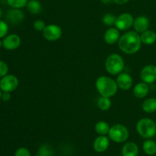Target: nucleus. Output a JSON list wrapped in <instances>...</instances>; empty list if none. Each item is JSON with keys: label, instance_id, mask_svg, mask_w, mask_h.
<instances>
[{"label": "nucleus", "instance_id": "nucleus-12", "mask_svg": "<svg viewBox=\"0 0 156 156\" xmlns=\"http://www.w3.org/2000/svg\"><path fill=\"white\" fill-rule=\"evenodd\" d=\"M110 145V139L107 136H98L93 142V148L98 153H103L108 150Z\"/></svg>", "mask_w": 156, "mask_h": 156}, {"label": "nucleus", "instance_id": "nucleus-5", "mask_svg": "<svg viewBox=\"0 0 156 156\" xmlns=\"http://www.w3.org/2000/svg\"><path fill=\"white\" fill-rule=\"evenodd\" d=\"M110 140L116 143H123L126 142L129 136L127 127L122 124H114L111 126L108 134Z\"/></svg>", "mask_w": 156, "mask_h": 156}, {"label": "nucleus", "instance_id": "nucleus-13", "mask_svg": "<svg viewBox=\"0 0 156 156\" xmlns=\"http://www.w3.org/2000/svg\"><path fill=\"white\" fill-rule=\"evenodd\" d=\"M149 19L145 15H140L134 18L133 27L135 32L142 34L147 31L149 28Z\"/></svg>", "mask_w": 156, "mask_h": 156}, {"label": "nucleus", "instance_id": "nucleus-20", "mask_svg": "<svg viewBox=\"0 0 156 156\" xmlns=\"http://www.w3.org/2000/svg\"><path fill=\"white\" fill-rule=\"evenodd\" d=\"M142 109L146 113H153L156 111L155 98H147L142 103Z\"/></svg>", "mask_w": 156, "mask_h": 156}, {"label": "nucleus", "instance_id": "nucleus-9", "mask_svg": "<svg viewBox=\"0 0 156 156\" xmlns=\"http://www.w3.org/2000/svg\"><path fill=\"white\" fill-rule=\"evenodd\" d=\"M140 75L143 82L147 84H153L156 81V65H146L142 68Z\"/></svg>", "mask_w": 156, "mask_h": 156}, {"label": "nucleus", "instance_id": "nucleus-33", "mask_svg": "<svg viewBox=\"0 0 156 156\" xmlns=\"http://www.w3.org/2000/svg\"><path fill=\"white\" fill-rule=\"evenodd\" d=\"M103 4L105 5H108V4H111V2H113V0H101Z\"/></svg>", "mask_w": 156, "mask_h": 156}, {"label": "nucleus", "instance_id": "nucleus-18", "mask_svg": "<svg viewBox=\"0 0 156 156\" xmlns=\"http://www.w3.org/2000/svg\"><path fill=\"white\" fill-rule=\"evenodd\" d=\"M142 43L146 45H152L156 42V32L148 29L140 35Z\"/></svg>", "mask_w": 156, "mask_h": 156}, {"label": "nucleus", "instance_id": "nucleus-34", "mask_svg": "<svg viewBox=\"0 0 156 156\" xmlns=\"http://www.w3.org/2000/svg\"><path fill=\"white\" fill-rule=\"evenodd\" d=\"M2 14H3L2 10V9H1V8H0V18H1L2 16Z\"/></svg>", "mask_w": 156, "mask_h": 156}, {"label": "nucleus", "instance_id": "nucleus-16", "mask_svg": "<svg viewBox=\"0 0 156 156\" xmlns=\"http://www.w3.org/2000/svg\"><path fill=\"white\" fill-rule=\"evenodd\" d=\"M139 146L133 142H126L122 147V155L123 156H138Z\"/></svg>", "mask_w": 156, "mask_h": 156}, {"label": "nucleus", "instance_id": "nucleus-7", "mask_svg": "<svg viewBox=\"0 0 156 156\" xmlns=\"http://www.w3.org/2000/svg\"><path fill=\"white\" fill-rule=\"evenodd\" d=\"M19 81L17 76L7 74L0 80V90L2 92H13L18 87Z\"/></svg>", "mask_w": 156, "mask_h": 156}, {"label": "nucleus", "instance_id": "nucleus-39", "mask_svg": "<svg viewBox=\"0 0 156 156\" xmlns=\"http://www.w3.org/2000/svg\"><path fill=\"white\" fill-rule=\"evenodd\" d=\"M155 142H156V141H155Z\"/></svg>", "mask_w": 156, "mask_h": 156}, {"label": "nucleus", "instance_id": "nucleus-28", "mask_svg": "<svg viewBox=\"0 0 156 156\" xmlns=\"http://www.w3.org/2000/svg\"><path fill=\"white\" fill-rule=\"evenodd\" d=\"M46 26L47 25H46L45 22H44L43 20H41V19H37L36 20V21H34V24H33V27L35 30L37 31V32H41L44 30Z\"/></svg>", "mask_w": 156, "mask_h": 156}, {"label": "nucleus", "instance_id": "nucleus-29", "mask_svg": "<svg viewBox=\"0 0 156 156\" xmlns=\"http://www.w3.org/2000/svg\"><path fill=\"white\" fill-rule=\"evenodd\" d=\"M15 156H31L30 151L27 148L21 147L18 148L15 153Z\"/></svg>", "mask_w": 156, "mask_h": 156}, {"label": "nucleus", "instance_id": "nucleus-8", "mask_svg": "<svg viewBox=\"0 0 156 156\" xmlns=\"http://www.w3.org/2000/svg\"><path fill=\"white\" fill-rule=\"evenodd\" d=\"M133 16L130 13L125 12V13L120 14L117 17L114 25L120 31H127L128 29L133 27Z\"/></svg>", "mask_w": 156, "mask_h": 156}, {"label": "nucleus", "instance_id": "nucleus-10", "mask_svg": "<svg viewBox=\"0 0 156 156\" xmlns=\"http://www.w3.org/2000/svg\"><path fill=\"white\" fill-rule=\"evenodd\" d=\"M118 88L121 89L122 90H129L132 88L133 84V80L130 74L126 72H122L119 75H117V80H116Z\"/></svg>", "mask_w": 156, "mask_h": 156}, {"label": "nucleus", "instance_id": "nucleus-14", "mask_svg": "<svg viewBox=\"0 0 156 156\" xmlns=\"http://www.w3.org/2000/svg\"><path fill=\"white\" fill-rule=\"evenodd\" d=\"M120 32V31L116 27L108 28L104 35V40H105V43L109 45H112V44L118 42L120 36H121Z\"/></svg>", "mask_w": 156, "mask_h": 156}, {"label": "nucleus", "instance_id": "nucleus-38", "mask_svg": "<svg viewBox=\"0 0 156 156\" xmlns=\"http://www.w3.org/2000/svg\"><path fill=\"white\" fill-rule=\"evenodd\" d=\"M117 156H123V155H117Z\"/></svg>", "mask_w": 156, "mask_h": 156}, {"label": "nucleus", "instance_id": "nucleus-1", "mask_svg": "<svg viewBox=\"0 0 156 156\" xmlns=\"http://www.w3.org/2000/svg\"><path fill=\"white\" fill-rule=\"evenodd\" d=\"M117 44L122 52L126 54H134L140 50L143 43L140 34L135 31H127L120 36Z\"/></svg>", "mask_w": 156, "mask_h": 156}, {"label": "nucleus", "instance_id": "nucleus-40", "mask_svg": "<svg viewBox=\"0 0 156 156\" xmlns=\"http://www.w3.org/2000/svg\"><path fill=\"white\" fill-rule=\"evenodd\" d=\"M155 156H156V155H155Z\"/></svg>", "mask_w": 156, "mask_h": 156}, {"label": "nucleus", "instance_id": "nucleus-24", "mask_svg": "<svg viewBox=\"0 0 156 156\" xmlns=\"http://www.w3.org/2000/svg\"><path fill=\"white\" fill-rule=\"evenodd\" d=\"M8 5L12 9H21L27 6L28 0H6Z\"/></svg>", "mask_w": 156, "mask_h": 156}, {"label": "nucleus", "instance_id": "nucleus-32", "mask_svg": "<svg viewBox=\"0 0 156 156\" xmlns=\"http://www.w3.org/2000/svg\"><path fill=\"white\" fill-rule=\"evenodd\" d=\"M129 0H113V2L117 5H124L127 3Z\"/></svg>", "mask_w": 156, "mask_h": 156}, {"label": "nucleus", "instance_id": "nucleus-26", "mask_svg": "<svg viewBox=\"0 0 156 156\" xmlns=\"http://www.w3.org/2000/svg\"><path fill=\"white\" fill-rule=\"evenodd\" d=\"M38 154L41 156H52L53 151L48 145H43L40 147Z\"/></svg>", "mask_w": 156, "mask_h": 156}, {"label": "nucleus", "instance_id": "nucleus-37", "mask_svg": "<svg viewBox=\"0 0 156 156\" xmlns=\"http://www.w3.org/2000/svg\"><path fill=\"white\" fill-rule=\"evenodd\" d=\"M34 156H41V154H35V155H34Z\"/></svg>", "mask_w": 156, "mask_h": 156}, {"label": "nucleus", "instance_id": "nucleus-11", "mask_svg": "<svg viewBox=\"0 0 156 156\" xmlns=\"http://www.w3.org/2000/svg\"><path fill=\"white\" fill-rule=\"evenodd\" d=\"M21 43V38L16 34H12L5 37L2 41V46L6 50H13L18 48Z\"/></svg>", "mask_w": 156, "mask_h": 156}, {"label": "nucleus", "instance_id": "nucleus-25", "mask_svg": "<svg viewBox=\"0 0 156 156\" xmlns=\"http://www.w3.org/2000/svg\"><path fill=\"white\" fill-rule=\"evenodd\" d=\"M116 19H117V16L111 13H107L105 14L103 16L102 21L105 24L108 26H112L115 24Z\"/></svg>", "mask_w": 156, "mask_h": 156}, {"label": "nucleus", "instance_id": "nucleus-17", "mask_svg": "<svg viewBox=\"0 0 156 156\" xmlns=\"http://www.w3.org/2000/svg\"><path fill=\"white\" fill-rule=\"evenodd\" d=\"M133 94L138 99H143L148 95L149 92V84L144 82H140L136 84L133 87Z\"/></svg>", "mask_w": 156, "mask_h": 156}, {"label": "nucleus", "instance_id": "nucleus-23", "mask_svg": "<svg viewBox=\"0 0 156 156\" xmlns=\"http://www.w3.org/2000/svg\"><path fill=\"white\" fill-rule=\"evenodd\" d=\"M98 107L101 111H108L111 107V98L105 97V96H101L98 99Z\"/></svg>", "mask_w": 156, "mask_h": 156}, {"label": "nucleus", "instance_id": "nucleus-31", "mask_svg": "<svg viewBox=\"0 0 156 156\" xmlns=\"http://www.w3.org/2000/svg\"><path fill=\"white\" fill-rule=\"evenodd\" d=\"M2 99L4 102H8L11 99V93L10 92H2Z\"/></svg>", "mask_w": 156, "mask_h": 156}, {"label": "nucleus", "instance_id": "nucleus-27", "mask_svg": "<svg viewBox=\"0 0 156 156\" xmlns=\"http://www.w3.org/2000/svg\"><path fill=\"white\" fill-rule=\"evenodd\" d=\"M9 32V25L7 23L4 21L0 20V38H5L7 36V34Z\"/></svg>", "mask_w": 156, "mask_h": 156}, {"label": "nucleus", "instance_id": "nucleus-3", "mask_svg": "<svg viewBox=\"0 0 156 156\" xmlns=\"http://www.w3.org/2000/svg\"><path fill=\"white\" fill-rule=\"evenodd\" d=\"M136 132L142 138L151 139L156 135V122L150 118H142L137 122Z\"/></svg>", "mask_w": 156, "mask_h": 156}, {"label": "nucleus", "instance_id": "nucleus-4", "mask_svg": "<svg viewBox=\"0 0 156 156\" xmlns=\"http://www.w3.org/2000/svg\"><path fill=\"white\" fill-rule=\"evenodd\" d=\"M125 62L123 57L119 54H111L105 61V69L111 75H119L123 72Z\"/></svg>", "mask_w": 156, "mask_h": 156}, {"label": "nucleus", "instance_id": "nucleus-35", "mask_svg": "<svg viewBox=\"0 0 156 156\" xmlns=\"http://www.w3.org/2000/svg\"><path fill=\"white\" fill-rule=\"evenodd\" d=\"M2 91L0 90V99H2Z\"/></svg>", "mask_w": 156, "mask_h": 156}, {"label": "nucleus", "instance_id": "nucleus-15", "mask_svg": "<svg viewBox=\"0 0 156 156\" xmlns=\"http://www.w3.org/2000/svg\"><path fill=\"white\" fill-rule=\"evenodd\" d=\"M6 19L12 24H20L24 19V14L21 9H12L7 12Z\"/></svg>", "mask_w": 156, "mask_h": 156}, {"label": "nucleus", "instance_id": "nucleus-30", "mask_svg": "<svg viewBox=\"0 0 156 156\" xmlns=\"http://www.w3.org/2000/svg\"><path fill=\"white\" fill-rule=\"evenodd\" d=\"M9 72V67L7 64L2 61H0V77H3L8 74Z\"/></svg>", "mask_w": 156, "mask_h": 156}, {"label": "nucleus", "instance_id": "nucleus-2", "mask_svg": "<svg viewBox=\"0 0 156 156\" xmlns=\"http://www.w3.org/2000/svg\"><path fill=\"white\" fill-rule=\"evenodd\" d=\"M95 87L101 96L113 97L118 90V86L115 80L108 76H101L95 81Z\"/></svg>", "mask_w": 156, "mask_h": 156}, {"label": "nucleus", "instance_id": "nucleus-6", "mask_svg": "<svg viewBox=\"0 0 156 156\" xmlns=\"http://www.w3.org/2000/svg\"><path fill=\"white\" fill-rule=\"evenodd\" d=\"M44 39L48 41H58L62 37V30L60 26L56 24H50L46 26L42 32Z\"/></svg>", "mask_w": 156, "mask_h": 156}, {"label": "nucleus", "instance_id": "nucleus-36", "mask_svg": "<svg viewBox=\"0 0 156 156\" xmlns=\"http://www.w3.org/2000/svg\"><path fill=\"white\" fill-rule=\"evenodd\" d=\"M2 41H1V40H0V48L2 47Z\"/></svg>", "mask_w": 156, "mask_h": 156}, {"label": "nucleus", "instance_id": "nucleus-22", "mask_svg": "<svg viewBox=\"0 0 156 156\" xmlns=\"http://www.w3.org/2000/svg\"><path fill=\"white\" fill-rule=\"evenodd\" d=\"M27 9L33 15H38L42 11V6L38 0H30L27 4Z\"/></svg>", "mask_w": 156, "mask_h": 156}, {"label": "nucleus", "instance_id": "nucleus-21", "mask_svg": "<svg viewBox=\"0 0 156 156\" xmlns=\"http://www.w3.org/2000/svg\"><path fill=\"white\" fill-rule=\"evenodd\" d=\"M110 128L111 126L109 123L103 120L98 121L94 125V131L99 136H107L109 132Z\"/></svg>", "mask_w": 156, "mask_h": 156}, {"label": "nucleus", "instance_id": "nucleus-19", "mask_svg": "<svg viewBox=\"0 0 156 156\" xmlns=\"http://www.w3.org/2000/svg\"><path fill=\"white\" fill-rule=\"evenodd\" d=\"M143 150L145 154L152 156L156 154V142L151 139H146L143 142Z\"/></svg>", "mask_w": 156, "mask_h": 156}]
</instances>
